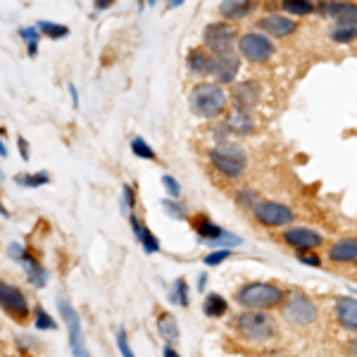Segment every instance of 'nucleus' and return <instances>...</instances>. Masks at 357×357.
Instances as JSON below:
<instances>
[{"label": "nucleus", "instance_id": "f257e3e1", "mask_svg": "<svg viewBox=\"0 0 357 357\" xmlns=\"http://www.w3.org/2000/svg\"><path fill=\"white\" fill-rule=\"evenodd\" d=\"M286 293L281 286L269 284V281H248V284L241 286L236 291V303L245 310H262V312H269L274 307H281L286 301Z\"/></svg>", "mask_w": 357, "mask_h": 357}, {"label": "nucleus", "instance_id": "f03ea898", "mask_svg": "<svg viewBox=\"0 0 357 357\" xmlns=\"http://www.w3.org/2000/svg\"><path fill=\"white\" fill-rule=\"evenodd\" d=\"M229 100H231V98L224 91V86L205 82V84H198L191 91V96H188V107H191V112L198 114V117L215 119L227 112Z\"/></svg>", "mask_w": 357, "mask_h": 357}, {"label": "nucleus", "instance_id": "7ed1b4c3", "mask_svg": "<svg viewBox=\"0 0 357 357\" xmlns=\"http://www.w3.org/2000/svg\"><path fill=\"white\" fill-rule=\"evenodd\" d=\"M231 326L243 341L250 343H267L276 336V321L272 319V314L262 312V310H250V312L236 314Z\"/></svg>", "mask_w": 357, "mask_h": 357}, {"label": "nucleus", "instance_id": "20e7f679", "mask_svg": "<svg viewBox=\"0 0 357 357\" xmlns=\"http://www.w3.org/2000/svg\"><path fill=\"white\" fill-rule=\"evenodd\" d=\"M207 158H210V165L227 178H241L248 169L245 151L236 143H217Z\"/></svg>", "mask_w": 357, "mask_h": 357}, {"label": "nucleus", "instance_id": "39448f33", "mask_svg": "<svg viewBox=\"0 0 357 357\" xmlns=\"http://www.w3.org/2000/svg\"><path fill=\"white\" fill-rule=\"evenodd\" d=\"M281 314L293 326H312L319 319V307L310 296L301 291H291L281 305Z\"/></svg>", "mask_w": 357, "mask_h": 357}, {"label": "nucleus", "instance_id": "423d86ee", "mask_svg": "<svg viewBox=\"0 0 357 357\" xmlns=\"http://www.w3.org/2000/svg\"><path fill=\"white\" fill-rule=\"evenodd\" d=\"M274 50V41L262 31H248L238 38V55L252 65H262V62L272 60Z\"/></svg>", "mask_w": 357, "mask_h": 357}, {"label": "nucleus", "instance_id": "0eeeda50", "mask_svg": "<svg viewBox=\"0 0 357 357\" xmlns=\"http://www.w3.org/2000/svg\"><path fill=\"white\" fill-rule=\"evenodd\" d=\"M252 217L262 224V227L269 229H286L296 222V215L289 205L276 203V200H260L255 207H252Z\"/></svg>", "mask_w": 357, "mask_h": 357}, {"label": "nucleus", "instance_id": "6e6552de", "mask_svg": "<svg viewBox=\"0 0 357 357\" xmlns=\"http://www.w3.org/2000/svg\"><path fill=\"white\" fill-rule=\"evenodd\" d=\"M57 307H60V314L67 324V336H69V348H72L74 357H89V350H86V341L82 333V321H79L77 310L72 307V303L65 301V298H57Z\"/></svg>", "mask_w": 357, "mask_h": 357}, {"label": "nucleus", "instance_id": "1a4fd4ad", "mask_svg": "<svg viewBox=\"0 0 357 357\" xmlns=\"http://www.w3.org/2000/svg\"><path fill=\"white\" fill-rule=\"evenodd\" d=\"M236 38H238V31H236V26L229 24V22H212V24H207L203 31V43L210 53L231 50Z\"/></svg>", "mask_w": 357, "mask_h": 357}, {"label": "nucleus", "instance_id": "9d476101", "mask_svg": "<svg viewBox=\"0 0 357 357\" xmlns=\"http://www.w3.org/2000/svg\"><path fill=\"white\" fill-rule=\"evenodd\" d=\"M281 241L286 245L293 248L296 252H303V250H317V248L324 245V236L314 229H307V227H286L284 234H281Z\"/></svg>", "mask_w": 357, "mask_h": 357}, {"label": "nucleus", "instance_id": "9b49d317", "mask_svg": "<svg viewBox=\"0 0 357 357\" xmlns=\"http://www.w3.org/2000/svg\"><path fill=\"white\" fill-rule=\"evenodd\" d=\"M241 69V55H236L234 50H224V53H212V65L210 74L220 84H234Z\"/></svg>", "mask_w": 357, "mask_h": 357}, {"label": "nucleus", "instance_id": "f8f14e48", "mask_svg": "<svg viewBox=\"0 0 357 357\" xmlns=\"http://www.w3.org/2000/svg\"><path fill=\"white\" fill-rule=\"evenodd\" d=\"M314 10L333 20L336 24H357V5L348 3V0H321Z\"/></svg>", "mask_w": 357, "mask_h": 357}, {"label": "nucleus", "instance_id": "ddd939ff", "mask_svg": "<svg viewBox=\"0 0 357 357\" xmlns=\"http://www.w3.org/2000/svg\"><path fill=\"white\" fill-rule=\"evenodd\" d=\"M0 307L20 321L29 317V303H26L24 293L17 289V286L5 284V281H0Z\"/></svg>", "mask_w": 357, "mask_h": 357}, {"label": "nucleus", "instance_id": "4468645a", "mask_svg": "<svg viewBox=\"0 0 357 357\" xmlns=\"http://www.w3.org/2000/svg\"><path fill=\"white\" fill-rule=\"evenodd\" d=\"M257 29H260L262 33H267V36L286 38L298 31V24H296V20H291V17L272 13V15H264L257 20Z\"/></svg>", "mask_w": 357, "mask_h": 357}, {"label": "nucleus", "instance_id": "2eb2a0df", "mask_svg": "<svg viewBox=\"0 0 357 357\" xmlns=\"http://www.w3.org/2000/svg\"><path fill=\"white\" fill-rule=\"evenodd\" d=\"M333 317L345 331H357V298H338L333 305Z\"/></svg>", "mask_w": 357, "mask_h": 357}, {"label": "nucleus", "instance_id": "dca6fc26", "mask_svg": "<svg viewBox=\"0 0 357 357\" xmlns=\"http://www.w3.org/2000/svg\"><path fill=\"white\" fill-rule=\"evenodd\" d=\"M236 107H243V110H252V107L260 102V86L257 82H243V84H236L231 96Z\"/></svg>", "mask_w": 357, "mask_h": 357}, {"label": "nucleus", "instance_id": "f3484780", "mask_svg": "<svg viewBox=\"0 0 357 357\" xmlns=\"http://www.w3.org/2000/svg\"><path fill=\"white\" fill-rule=\"evenodd\" d=\"M326 257L333 264H353L357 262V238H341L329 245Z\"/></svg>", "mask_w": 357, "mask_h": 357}, {"label": "nucleus", "instance_id": "a211bd4d", "mask_svg": "<svg viewBox=\"0 0 357 357\" xmlns=\"http://www.w3.org/2000/svg\"><path fill=\"white\" fill-rule=\"evenodd\" d=\"M227 129L229 131H234V134H238V136H248V134H252L255 131V122H252V114L250 110H243V107H231L227 114Z\"/></svg>", "mask_w": 357, "mask_h": 357}, {"label": "nucleus", "instance_id": "6ab92c4d", "mask_svg": "<svg viewBox=\"0 0 357 357\" xmlns=\"http://www.w3.org/2000/svg\"><path fill=\"white\" fill-rule=\"evenodd\" d=\"M129 222H131V229H134L138 243L143 245V250H146L148 255H155V252H160V241H158V236H155L148 227H143V224L136 220L134 212L129 215Z\"/></svg>", "mask_w": 357, "mask_h": 357}, {"label": "nucleus", "instance_id": "aec40b11", "mask_svg": "<svg viewBox=\"0 0 357 357\" xmlns=\"http://www.w3.org/2000/svg\"><path fill=\"white\" fill-rule=\"evenodd\" d=\"M257 8V0H224L220 5V15L227 20H243Z\"/></svg>", "mask_w": 357, "mask_h": 357}, {"label": "nucleus", "instance_id": "412c9836", "mask_svg": "<svg viewBox=\"0 0 357 357\" xmlns=\"http://www.w3.org/2000/svg\"><path fill=\"white\" fill-rule=\"evenodd\" d=\"M210 65H212V53L207 48H193L191 53H188V57H186L188 72L198 74V77L210 74Z\"/></svg>", "mask_w": 357, "mask_h": 357}, {"label": "nucleus", "instance_id": "4be33fe9", "mask_svg": "<svg viewBox=\"0 0 357 357\" xmlns=\"http://www.w3.org/2000/svg\"><path fill=\"white\" fill-rule=\"evenodd\" d=\"M22 264H24L26 276H29V281H31V286H36V289H43V286L48 284V269H45L43 264L31 255V252H26L24 260H22Z\"/></svg>", "mask_w": 357, "mask_h": 357}, {"label": "nucleus", "instance_id": "5701e85b", "mask_svg": "<svg viewBox=\"0 0 357 357\" xmlns=\"http://www.w3.org/2000/svg\"><path fill=\"white\" fill-rule=\"evenodd\" d=\"M195 231H198V236H200V241L203 243H212V241H217V238H222L224 234V229L220 227V224H215L210 220V217H200L198 220V224H195Z\"/></svg>", "mask_w": 357, "mask_h": 357}, {"label": "nucleus", "instance_id": "b1692460", "mask_svg": "<svg viewBox=\"0 0 357 357\" xmlns=\"http://www.w3.org/2000/svg\"><path fill=\"white\" fill-rule=\"evenodd\" d=\"M203 312L207 317H224L229 312V303L224 301V296H220V293H207L205 301H203Z\"/></svg>", "mask_w": 357, "mask_h": 357}, {"label": "nucleus", "instance_id": "393cba45", "mask_svg": "<svg viewBox=\"0 0 357 357\" xmlns=\"http://www.w3.org/2000/svg\"><path fill=\"white\" fill-rule=\"evenodd\" d=\"M158 331L165 338V343H176L178 341V324L169 312H162L158 317Z\"/></svg>", "mask_w": 357, "mask_h": 357}, {"label": "nucleus", "instance_id": "a878e982", "mask_svg": "<svg viewBox=\"0 0 357 357\" xmlns=\"http://www.w3.org/2000/svg\"><path fill=\"white\" fill-rule=\"evenodd\" d=\"M169 303H172V305H178V307H188V305H191V298H188V284H186V279H176L174 284H172Z\"/></svg>", "mask_w": 357, "mask_h": 357}, {"label": "nucleus", "instance_id": "bb28decb", "mask_svg": "<svg viewBox=\"0 0 357 357\" xmlns=\"http://www.w3.org/2000/svg\"><path fill=\"white\" fill-rule=\"evenodd\" d=\"M281 8H284V13L296 15V17H305V15L314 13V5L310 3V0H281Z\"/></svg>", "mask_w": 357, "mask_h": 357}, {"label": "nucleus", "instance_id": "cd10ccee", "mask_svg": "<svg viewBox=\"0 0 357 357\" xmlns=\"http://www.w3.org/2000/svg\"><path fill=\"white\" fill-rule=\"evenodd\" d=\"M329 38L333 43H350L357 38V24H336L331 29Z\"/></svg>", "mask_w": 357, "mask_h": 357}, {"label": "nucleus", "instance_id": "c85d7f7f", "mask_svg": "<svg viewBox=\"0 0 357 357\" xmlns=\"http://www.w3.org/2000/svg\"><path fill=\"white\" fill-rule=\"evenodd\" d=\"M36 26H38V31H41L43 36L53 38V41H57V38H65L67 33H69V26H65V24H57V22H48V20L36 22Z\"/></svg>", "mask_w": 357, "mask_h": 357}, {"label": "nucleus", "instance_id": "c756f323", "mask_svg": "<svg viewBox=\"0 0 357 357\" xmlns=\"http://www.w3.org/2000/svg\"><path fill=\"white\" fill-rule=\"evenodd\" d=\"M15 181L24 188H38V186H45L50 181V174L48 172H36V174H17Z\"/></svg>", "mask_w": 357, "mask_h": 357}, {"label": "nucleus", "instance_id": "7c9ffc66", "mask_svg": "<svg viewBox=\"0 0 357 357\" xmlns=\"http://www.w3.org/2000/svg\"><path fill=\"white\" fill-rule=\"evenodd\" d=\"M33 329L36 331H55L57 321L45 312L43 307H36V317H33Z\"/></svg>", "mask_w": 357, "mask_h": 357}, {"label": "nucleus", "instance_id": "2f4dec72", "mask_svg": "<svg viewBox=\"0 0 357 357\" xmlns=\"http://www.w3.org/2000/svg\"><path fill=\"white\" fill-rule=\"evenodd\" d=\"M20 36L24 38L26 45H29V55L36 57V53H38V38H41V31H38V26L20 29Z\"/></svg>", "mask_w": 357, "mask_h": 357}, {"label": "nucleus", "instance_id": "473e14b6", "mask_svg": "<svg viewBox=\"0 0 357 357\" xmlns=\"http://www.w3.org/2000/svg\"><path fill=\"white\" fill-rule=\"evenodd\" d=\"M131 153L136 155V158H141V160H158V153L153 151L151 146H148L146 141H143V138H134V141H131Z\"/></svg>", "mask_w": 357, "mask_h": 357}, {"label": "nucleus", "instance_id": "72a5a7b5", "mask_svg": "<svg viewBox=\"0 0 357 357\" xmlns=\"http://www.w3.org/2000/svg\"><path fill=\"white\" fill-rule=\"evenodd\" d=\"M162 210H165L169 217H174V220H186V207L178 203L176 198H167V200H162Z\"/></svg>", "mask_w": 357, "mask_h": 357}, {"label": "nucleus", "instance_id": "f704fd0d", "mask_svg": "<svg viewBox=\"0 0 357 357\" xmlns=\"http://www.w3.org/2000/svg\"><path fill=\"white\" fill-rule=\"evenodd\" d=\"M229 257H231V250H229V248H220V250H215V252H210V255H205L203 262L207 264V267H217V264L227 262Z\"/></svg>", "mask_w": 357, "mask_h": 357}, {"label": "nucleus", "instance_id": "c9c22d12", "mask_svg": "<svg viewBox=\"0 0 357 357\" xmlns=\"http://www.w3.org/2000/svg\"><path fill=\"white\" fill-rule=\"evenodd\" d=\"M236 200H238V205H243V207H255L257 203H260V198H257V193L255 191H250V188H245V191H238L236 193Z\"/></svg>", "mask_w": 357, "mask_h": 357}, {"label": "nucleus", "instance_id": "e433bc0d", "mask_svg": "<svg viewBox=\"0 0 357 357\" xmlns=\"http://www.w3.org/2000/svg\"><path fill=\"white\" fill-rule=\"evenodd\" d=\"M298 262L307 264V267H321V257L317 255L314 250H303V252H296Z\"/></svg>", "mask_w": 357, "mask_h": 357}, {"label": "nucleus", "instance_id": "4c0bfd02", "mask_svg": "<svg viewBox=\"0 0 357 357\" xmlns=\"http://www.w3.org/2000/svg\"><path fill=\"white\" fill-rule=\"evenodd\" d=\"M162 186L167 188V195H169V198H178V195H181V186H178V181L174 176L165 174L162 176Z\"/></svg>", "mask_w": 357, "mask_h": 357}, {"label": "nucleus", "instance_id": "58836bf2", "mask_svg": "<svg viewBox=\"0 0 357 357\" xmlns=\"http://www.w3.org/2000/svg\"><path fill=\"white\" fill-rule=\"evenodd\" d=\"M122 203H124V212H129V215H131V210H134V205H136L134 188H131V186L122 188Z\"/></svg>", "mask_w": 357, "mask_h": 357}, {"label": "nucleus", "instance_id": "ea45409f", "mask_svg": "<svg viewBox=\"0 0 357 357\" xmlns=\"http://www.w3.org/2000/svg\"><path fill=\"white\" fill-rule=\"evenodd\" d=\"M117 345H119V350H122V357H136V355H134V350H131L129 341H126V333H124V331H119V333H117Z\"/></svg>", "mask_w": 357, "mask_h": 357}, {"label": "nucleus", "instance_id": "a19ab883", "mask_svg": "<svg viewBox=\"0 0 357 357\" xmlns=\"http://www.w3.org/2000/svg\"><path fill=\"white\" fill-rule=\"evenodd\" d=\"M8 252H10V257H13V260H17V262H22V260H24V255H26V250L20 243H10Z\"/></svg>", "mask_w": 357, "mask_h": 357}, {"label": "nucleus", "instance_id": "79ce46f5", "mask_svg": "<svg viewBox=\"0 0 357 357\" xmlns=\"http://www.w3.org/2000/svg\"><path fill=\"white\" fill-rule=\"evenodd\" d=\"M17 146H20V155H22V160H29V143L24 141V138H17Z\"/></svg>", "mask_w": 357, "mask_h": 357}, {"label": "nucleus", "instance_id": "37998d69", "mask_svg": "<svg viewBox=\"0 0 357 357\" xmlns=\"http://www.w3.org/2000/svg\"><path fill=\"white\" fill-rule=\"evenodd\" d=\"M162 357H181V355H178V350H174V345H172V343H165Z\"/></svg>", "mask_w": 357, "mask_h": 357}, {"label": "nucleus", "instance_id": "c03bdc74", "mask_svg": "<svg viewBox=\"0 0 357 357\" xmlns=\"http://www.w3.org/2000/svg\"><path fill=\"white\" fill-rule=\"evenodd\" d=\"M3 136H5V129L0 126V158H5V155H8V146L3 143Z\"/></svg>", "mask_w": 357, "mask_h": 357}, {"label": "nucleus", "instance_id": "a18cd8bd", "mask_svg": "<svg viewBox=\"0 0 357 357\" xmlns=\"http://www.w3.org/2000/svg\"><path fill=\"white\" fill-rule=\"evenodd\" d=\"M93 3H96L98 10H105V8H110V5H112V0H93Z\"/></svg>", "mask_w": 357, "mask_h": 357}, {"label": "nucleus", "instance_id": "49530a36", "mask_svg": "<svg viewBox=\"0 0 357 357\" xmlns=\"http://www.w3.org/2000/svg\"><path fill=\"white\" fill-rule=\"evenodd\" d=\"M69 93H72V102H74V107L79 105V93H77V89H74V84H69Z\"/></svg>", "mask_w": 357, "mask_h": 357}, {"label": "nucleus", "instance_id": "de8ad7c7", "mask_svg": "<svg viewBox=\"0 0 357 357\" xmlns=\"http://www.w3.org/2000/svg\"><path fill=\"white\" fill-rule=\"evenodd\" d=\"M205 286H207V274H200L198 276V291H205Z\"/></svg>", "mask_w": 357, "mask_h": 357}, {"label": "nucleus", "instance_id": "09e8293b", "mask_svg": "<svg viewBox=\"0 0 357 357\" xmlns=\"http://www.w3.org/2000/svg\"><path fill=\"white\" fill-rule=\"evenodd\" d=\"M348 350H350V355H355V357H357V336L348 343Z\"/></svg>", "mask_w": 357, "mask_h": 357}, {"label": "nucleus", "instance_id": "8fccbe9b", "mask_svg": "<svg viewBox=\"0 0 357 357\" xmlns=\"http://www.w3.org/2000/svg\"><path fill=\"white\" fill-rule=\"evenodd\" d=\"M181 3H183V0H167V5H169V8H178Z\"/></svg>", "mask_w": 357, "mask_h": 357}, {"label": "nucleus", "instance_id": "3c124183", "mask_svg": "<svg viewBox=\"0 0 357 357\" xmlns=\"http://www.w3.org/2000/svg\"><path fill=\"white\" fill-rule=\"evenodd\" d=\"M0 217H10V215H8V210H5L3 205H0Z\"/></svg>", "mask_w": 357, "mask_h": 357}, {"label": "nucleus", "instance_id": "603ef678", "mask_svg": "<svg viewBox=\"0 0 357 357\" xmlns=\"http://www.w3.org/2000/svg\"><path fill=\"white\" fill-rule=\"evenodd\" d=\"M148 3H151V5H155V0H148Z\"/></svg>", "mask_w": 357, "mask_h": 357}, {"label": "nucleus", "instance_id": "864d4df0", "mask_svg": "<svg viewBox=\"0 0 357 357\" xmlns=\"http://www.w3.org/2000/svg\"><path fill=\"white\" fill-rule=\"evenodd\" d=\"M0 178H3V169H0Z\"/></svg>", "mask_w": 357, "mask_h": 357}, {"label": "nucleus", "instance_id": "5fc2aeb1", "mask_svg": "<svg viewBox=\"0 0 357 357\" xmlns=\"http://www.w3.org/2000/svg\"><path fill=\"white\" fill-rule=\"evenodd\" d=\"M5 357H13V355H5Z\"/></svg>", "mask_w": 357, "mask_h": 357}, {"label": "nucleus", "instance_id": "6e6d98bb", "mask_svg": "<svg viewBox=\"0 0 357 357\" xmlns=\"http://www.w3.org/2000/svg\"><path fill=\"white\" fill-rule=\"evenodd\" d=\"M355 293H357V291H355Z\"/></svg>", "mask_w": 357, "mask_h": 357}]
</instances>
